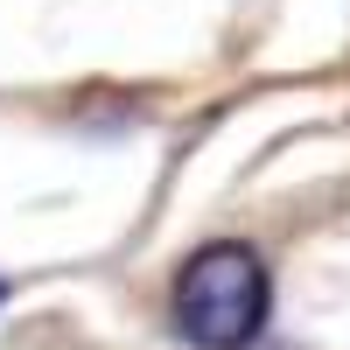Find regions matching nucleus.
I'll use <instances>...</instances> for the list:
<instances>
[{
  "label": "nucleus",
  "mask_w": 350,
  "mask_h": 350,
  "mask_svg": "<svg viewBox=\"0 0 350 350\" xmlns=\"http://www.w3.org/2000/svg\"><path fill=\"white\" fill-rule=\"evenodd\" d=\"M267 259L252 245H203L175 273V329L196 350H245L267 323Z\"/></svg>",
  "instance_id": "f257e3e1"
}]
</instances>
